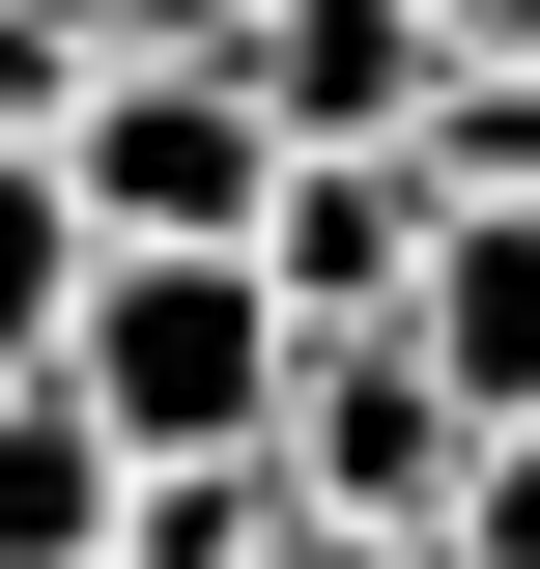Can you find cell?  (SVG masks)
Instances as JSON below:
<instances>
[{
  "label": "cell",
  "mask_w": 540,
  "mask_h": 569,
  "mask_svg": "<svg viewBox=\"0 0 540 569\" xmlns=\"http://www.w3.org/2000/svg\"><path fill=\"white\" fill-rule=\"evenodd\" d=\"M427 228H456V171H427V142H284L257 257H284V313H399V284H427Z\"/></svg>",
  "instance_id": "4"
},
{
  "label": "cell",
  "mask_w": 540,
  "mask_h": 569,
  "mask_svg": "<svg viewBox=\"0 0 540 569\" xmlns=\"http://www.w3.org/2000/svg\"><path fill=\"white\" fill-rule=\"evenodd\" d=\"M284 541V427L257 456H142V512H114V569H257Z\"/></svg>",
  "instance_id": "7"
},
{
  "label": "cell",
  "mask_w": 540,
  "mask_h": 569,
  "mask_svg": "<svg viewBox=\"0 0 540 569\" xmlns=\"http://www.w3.org/2000/svg\"><path fill=\"white\" fill-rule=\"evenodd\" d=\"M0 114H58V29H29V0H0Z\"/></svg>",
  "instance_id": "10"
},
{
  "label": "cell",
  "mask_w": 540,
  "mask_h": 569,
  "mask_svg": "<svg viewBox=\"0 0 540 569\" xmlns=\"http://www.w3.org/2000/svg\"><path fill=\"white\" fill-rule=\"evenodd\" d=\"M456 456H483V399L427 370V313H313V370H284V485L427 512V541H456Z\"/></svg>",
  "instance_id": "3"
},
{
  "label": "cell",
  "mask_w": 540,
  "mask_h": 569,
  "mask_svg": "<svg viewBox=\"0 0 540 569\" xmlns=\"http://www.w3.org/2000/svg\"><path fill=\"white\" fill-rule=\"evenodd\" d=\"M58 370L142 427V456H257L284 370H313V313H284L257 228H114V257H86V313H58Z\"/></svg>",
  "instance_id": "1"
},
{
  "label": "cell",
  "mask_w": 540,
  "mask_h": 569,
  "mask_svg": "<svg viewBox=\"0 0 540 569\" xmlns=\"http://www.w3.org/2000/svg\"><path fill=\"white\" fill-rule=\"evenodd\" d=\"M228 58H257V114H284V142H427L456 29H427V0H228Z\"/></svg>",
  "instance_id": "5"
},
{
  "label": "cell",
  "mask_w": 540,
  "mask_h": 569,
  "mask_svg": "<svg viewBox=\"0 0 540 569\" xmlns=\"http://www.w3.org/2000/svg\"><path fill=\"white\" fill-rule=\"evenodd\" d=\"M456 569H540V427H483V456H456Z\"/></svg>",
  "instance_id": "8"
},
{
  "label": "cell",
  "mask_w": 540,
  "mask_h": 569,
  "mask_svg": "<svg viewBox=\"0 0 540 569\" xmlns=\"http://www.w3.org/2000/svg\"><path fill=\"white\" fill-rule=\"evenodd\" d=\"M86 171H58V114H0V370H58V313H86Z\"/></svg>",
  "instance_id": "6"
},
{
  "label": "cell",
  "mask_w": 540,
  "mask_h": 569,
  "mask_svg": "<svg viewBox=\"0 0 540 569\" xmlns=\"http://www.w3.org/2000/svg\"><path fill=\"white\" fill-rule=\"evenodd\" d=\"M58 58H142V29H228V0H29Z\"/></svg>",
  "instance_id": "9"
},
{
  "label": "cell",
  "mask_w": 540,
  "mask_h": 569,
  "mask_svg": "<svg viewBox=\"0 0 540 569\" xmlns=\"http://www.w3.org/2000/svg\"><path fill=\"white\" fill-rule=\"evenodd\" d=\"M58 171H86V228H257L284 114H257L228 29H142V58H58Z\"/></svg>",
  "instance_id": "2"
}]
</instances>
